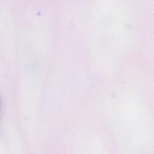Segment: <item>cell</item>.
<instances>
[{"label": "cell", "instance_id": "6da1fadb", "mask_svg": "<svg viewBox=\"0 0 154 154\" xmlns=\"http://www.w3.org/2000/svg\"><path fill=\"white\" fill-rule=\"evenodd\" d=\"M1 108H2V101H1V95H0V116H1Z\"/></svg>", "mask_w": 154, "mask_h": 154}]
</instances>
